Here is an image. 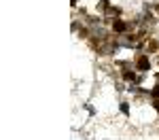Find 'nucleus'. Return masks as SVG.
Listing matches in <instances>:
<instances>
[{
    "mask_svg": "<svg viewBox=\"0 0 159 140\" xmlns=\"http://www.w3.org/2000/svg\"><path fill=\"white\" fill-rule=\"evenodd\" d=\"M138 68L140 70H146V68H149V59H146V57H140L138 59Z\"/></svg>",
    "mask_w": 159,
    "mask_h": 140,
    "instance_id": "nucleus-1",
    "label": "nucleus"
},
{
    "mask_svg": "<svg viewBox=\"0 0 159 140\" xmlns=\"http://www.w3.org/2000/svg\"><path fill=\"white\" fill-rule=\"evenodd\" d=\"M115 30L117 32H123V30H125V23L123 21H115Z\"/></svg>",
    "mask_w": 159,
    "mask_h": 140,
    "instance_id": "nucleus-2",
    "label": "nucleus"
},
{
    "mask_svg": "<svg viewBox=\"0 0 159 140\" xmlns=\"http://www.w3.org/2000/svg\"><path fill=\"white\" fill-rule=\"evenodd\" d=\"M151 96H153V98H159V85H157V87L151 91Z\"/></svg>",
    "mask_w": 159,
    "mask_h": 140,
    "instance_id": "nucleus-3",
    "label": "nucleus"
},
{
    "mask_svg": "<svg viewBox=\"0 0 159 140\" xmlns=\"http://www.w3.org/2000/svg\"><path fill=\"white\" fill-rule=\"evenodd\" d=\"M125 79H129V81H134V79H136V74H134V72H125Z\"/></svg>",
    "mask_w": 159,
    "mask_h": 140,
    "instance_id": "nucleus-4",
    "label": "nucleus"
},
{
    "mask_svg": "<svg viewBox=\"0 0 159 140\" xmlns=\"http://www.w3.org/2000/svg\"><path fill=\"white\" fill-rule=\"evenodd\" d=\"M121 111H123V113H125V115L129 113V108H127V104H125V102H123V104H121Z\"/></svg>",
    "mask_w": 159,
    "mask_h": 140,
    "instance_id": "nucleus-5",
    "label": "nucleus"
},
{
    "mask_svg": "<svg viewBox=\"0 0 159 140\" xmlns=\"http://www.w3.org/2000/svg\"><path fill=\"white\" fill-rule=\"evenodd\" d=\"M155 108H157V111H159V100H157V102H155Z\"/></svg>",
    "mask_w": 159,
    "mask_h": 140,
    "instance_id": "nucleus-6",
    "label": "nucleus"
}]
</instances>
